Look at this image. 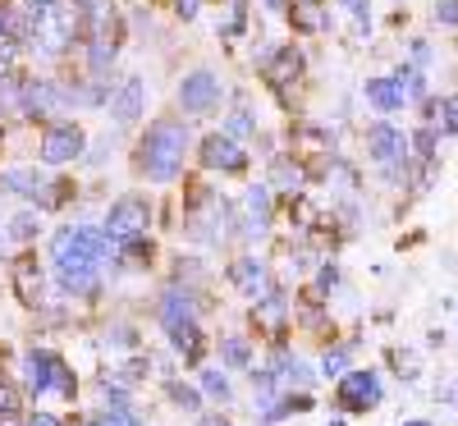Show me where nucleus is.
Instances as JSON below:
<instances>
[{
    "label": "nucleus",
    "instance_id": "19",
    "mask_svg": "<svg viewBox=\"0 0 458 426\" xmlns=\"http://www.w3.org/2000/svg\"><path fill=\"white\" fill-rule=\"evenodd\" d=\"M302 183H308V166H298L293 157H276L271 161V188H280V192H302Z\"/></svg>",
    "mask_w": 458,
    "mask_h": 426
},
{
    "label": "nucleus",
    "instance_id": "41",
    "mask_svg": "<svg viewBox=\"0 0 458 426\" xmlns=\"http://www.w3.org/2000/svg\"><path fill=\"white\" fill-rule=\"evenodd\" d=\"M326 426H344V417H335V422H326Z\"/></svg>",
    "mask_w": 458,
    "mask_h": 426
},
{
    "label": "nucleus",
    "instance_id": "13",
    "mask_svg": "<svg viewBox=\"0 0 458 426\" xmlns=\"http://www.w3.org/2000/svg\"><path fill=\"white\" fill-rule=\"evenodd\" d=\"M302 55L293 51V47H280V51H271L266 55V64H261V73H266V83H271L280 97H284V83H298L302 79Z\"/></svg>",
    "mask_w": 458,
    "mask_h": 426
},
{
    "label": "nucleus",
    "instance_id": "44",
    "mask_svg": "<svg viewBox=\"0 0 458 426\" xmlns=\"http://www.w3.org/2000/svg\"><path fill=\"white\" fill-rule=\"evenodd\" d=\"M454 408H458V395H454Z\"/></svg>",
    "mask_w": 458,
    "mask_h": 426
},
{
    "label": "nucleus",
    "instance_id": "31",
    "mask_svg": "<svg viewBox=\"0 0 458 426\" xmlns=\"http://www.w3.org/2000/svg\"><path fill=\"white\" fill-rule=\"evenodd\" d=\"M339 285V266L330 261V266H321L317 270V298H330V289Z\"/></svg>",
    "mask_w": 458,
    "mask_h": 426
},
{
    "label": "nucleus",
    "instance_id": "5",
    "mask_svg": "<svg viewBox=\"0 0 458 426\" xmlns=\"http://www.w3.org/2000/svg\"><path fill=\"white\" fill-rule=\"evenodd\" d=\"M335 404L344 413H371L386 404V385H380L376 367H353V371H344L339 385H335Z\"/></svg>",
    "mask_w": 458,
    "mask_h": 426
},
{
    "label": "nucleus",
    "instance_id": "33",
    "mask_svg": "<svg viewBox=\"0 0 458 426\" xmlns=\"http://www.w3.org/2000/svg\"><path fill=\"white\" fill-rule=\"evenodd\" d=\"M436 19L449 23V28H458V0H436Z\"/></svg>",
    "mask_w": 458,
    "mask_h": 426
},
{
    "label": "nucleus",
    "instance_id": "37",
    "mask_svg": "<svg viewBox=\"0 0 458 426\" xmlns=\"http://www.w3.org/2000/svg\"><path fill=\"white\" fill-rule=\"evenodd\" d=\"M198 426H229V417H220V413H207Z\"/></svg>",
    "mask_w": 458,
    "mask_h": 426
},
{
    "label": "nucleus",
    "instance_id": "23",
    "mask_svg": "<svg viewBox=\"0 0 458 426\" xmlns=\"http://www.w3.org/2000/svg\"><path fill=\"white\" fill-rule=\"evenodd\" d=\"M394 83L403 88V97H427V79H422V69H417V64H399Z\"/></svg>",
    "mask_w": 458,
    "mask_h": 426
},
{
    "label": "nucleus",
    "instance_id": "27",
    "mask_svg": "<svg viewBox=\"0 0 458 426\" xmlns=\"http://www.w3.org/2000/svg\"><path fill=\"white\" fill-rule=\"evenodd\" d=\"M225 129H229V138H248V133H257V115H252L248 106H239L234 115H229Z\"/></svg>",
    "mask_w": 458,
    "mask_h": 426
},
{
    "label": "nucleus",
    "instance_id": "8",
    "mask_svg": "<svg viewBox=\"0 0 458 426\" xmlns=\"http://www.w3.org/2000/svg\"><path fill=\"white\" fill-rule=\"evenodd\" d=\"M225 276H229V285H234L243 298H252V302H261L266 294H276V280H271V270H266L261 257H234Z\"/></svg>",
    "mask_w": 458,
    "mask_h": 426
},
{
    "label": "nucleus",
    "instance_id": "30",
    "mask_svg": "<svg viewBox=\"0 0 458 426\" xmlns=\"http://www.w3.org/2000/svg\"><path fill=\"white\" fill-rule=\"evenodd\" d=\"M436 124H427V129H417V138H412V147H417V157L422 161H436Z\"/></svg>",
    "mask_w": 458,
    "mask_h": 426
},
{
    "label": "nucleus",
    "instance_id": "17",
    "mask_svg": "<svg viewBox=\"0 0 458 426\" xmlns=\"http://www.w3.org/2000/svg\"><path fill=\"white\" fill-rule=\"evenodd\" d=\"M183 321H198V298L193 289H165L161 294V326H183Z\"/></svg>",
    "mask_w": 458,
    "mask_h": 426
},
{
    "label": "nucleus",
    "instance_id": "24",
    "mask_svg": "<svg viewBox=\"0 0 458 426\" xmlns=\"http://www.w3.org/2000/svg\"><path fill=\"white\" fill-rule=\"evenodd\" d=\"M37 229H42V220H37L32 211H19V216L5 225V239H19V243H28V239L37 234Z\"/></svg>",
    "mask_w": 458,
    "mask_h": 426
},
{
    "label": "nucleus",
    "instance_id": "28",
    "mask_svg": "<svg viewBox=\"0 0 458 426\" xmlns=\"http://www.w3.org/2000/svg\"><path fill=\"white\" fill-rule=\"evenodd\" d=\"M202 390L211 395V399H220V404H229V380H225V371H202Z\"/></svg>",
    "mask_w": 458,
    "mask_h": 426
},
{
    "label": "nucleus",
    "instance_id": "34",
    "mask_svg": "<svg viewBox=\"0 0 458 426\" xmlns=\"http://www.w3.org/2000/svg\"><path fill=\"white\" fill-rule=\"evenodd\" d=\"M198 10H202V0H174V14L179 19H198Z\"/></svg>",
    "mask_w": 458,
    "mask_h": 426
},
{
    "label": "nucleus",
    "instance_id": "36",
    "mask_svg": "<svg viewBox=\"0 0 458 426\" xmlns=\"http://www.w3.org/2000/svg\"><path fill=\"white\" fill-rule=\"evenodd\" d=\"M23 5H28L32 14H42V10H51V5H60V0H23Z\"/></svg>",
    "mask_w": 458,
    "mask_h": 426
},
{
    "label": "nucleus",
    "instance_id": "2",
    "mask_svg": "<svg viewBox=\"0 0 458 426\" xmlns=\"http://www.w3.org/2000/svg\"><path fill=\"white\" fill-rule=\"evenodd\" d=\"M188 151H193V138H188V124L174 120V115H161V120H151L147 133L138 138V175L147 183H174L183 175V161Z\"/></svg>",
    "mask_w": 458,
    "mask_h": 426
},
{
    "label": "nucleus",
    "instance_id": "14",
    "mask_svg": "<svg viewBox=\"0 0 458 426\" xmlns=\"http://www.w3.org/2000/svg\"><path fill=\"white\" fill-rule=\"evenodd\" d=\"M243 207H248V225H243V234L248 239H261L266 229H271V183H252L248 188V198H243Z\"/></svg>",
    "mask_w": 458,
    "mask_h": 426
},
{
    "label": "nucleus",
    "instance_id": "25",
    "mask_svg": "<svg viewBox=\"0 0 458 426\" xmlns=\"http://www.w3.org/2000/svg\"><path fill=\"white\" fill-rule=\"evenodd\" d=\"M170 399L183 413H198L202 408V390H193V385H183V380H170Z\"/></svg>",
    "mask_w": 458,
    "mask_h": 426
},
{
    "label": "nucleus",
    "instance_id": "32",
    "mask_svg": "<svg viewBox=\"0 0 458 426\" xmlns=\"http://www.w3.org/2000/svg\"><path fill=\"white\" fill-rule=\"evenodd\" d=\"M19 413V390L10 380H0V417H14Z\"/></svg>",
    "mask_w": 458,
    "mask_h": 426
},
{
    "label": "nucleus",
    "instance_id": "18",
    "mask_svg": "<svg viewBox=\"0 0 458 426\" xmlns=\"http://www.w3.org/2000/svg\"><path fill=\"white\" fill-rule=\"evenodd\" d=\"M252 321L257 326H266V330H271L276 339L284 335V326H289V302H284V294L276 289V294H266L257 307H252Z\"/></svg>",
    "mask_w": 458,
    "mask_h": 426
},
{
    "label": "nucleus",
    "instance_id": "42",
    "mask_svg": "<svg viewBox=\"0 0 458 426\" xmlns=\"http://www.w3.org/2000/svg\"><path fill=\"white\" fill-rule=\"evenodd\" d=\"M73 5H92V0H73Z\"/></svg>",
    "mask_w": 458,
    "mask_h": 426
},
{
    "label": "nucleus",
    "instance_id": "6",
    "mask_svg": "<svg viewBox=\"0 0 458 426\" xmlns=\"http://www.w3.org/2000/svg\"><path fill=\"white\" fill-rule=\"evenodd\" d=\"M225 101V83L216 79L211 69H193V73H183V83H179V110L183 115H193V120H207V115H216Z\"/></svg>",
    "mask_w": 458,
    "mask_h": 426
},
{
    "label": "nucleus",
    "instance_id": "15",
    "mask_svg": "<svg viewBox=\"0 0 458 426\" xmlns=\"http://www.w3.org/2000/svg\"><path fill=\"white\" fill-rule=\"evenodd\" d=\"M47 188H51V179L37 175V170H5V175H0V192L23 198V202H42Z\"/></svg>",
    "mask_w": 458,
    "mask_h": 426
},
{
    "label": "nucleus",
    "instance_id": "38",
    "mask_svg": "<svg viewBox=\"0 0 458 426\" xmlns=\"http://www.w3.org/2000/svg\"><path fill=\"white\" fill-rule=\"evenodd\" d=\"M261 5L271 10V14H280V10H284V0H261Z\"/></svg>",
    "mask_w": 458,
    "mask_h": 426
},
{
    "label": "nucleus",
    "instance_id": "26",
    "mask_svg": "<svg viewBox=\"0 0 458 426\" xmlns=\"http://www.w3.org/2000/svg\"><path fill=\"white\" fill-rule=\"evenodd\" d=\"M344 371H349V348H344V344L326 348V358H321V376L330 380V376H344Z\"/></svg>",
    "mask_w": 458,
    "mask_h": 426
},
{
    "label": "nucleus",
    "instance_id": "12",
    "mask_svg": "<svg viewBox=\"0 0 458 426\" xmlns=\"http://www.w3.org/2000/svg\"><path fill=\"white\" fill-rule=\"evenodd\" d=\"M10 280H14V294H19L28 307L42 302L47 276H42V266H37V257H32V252H19V257H14V266H10Z\"/></svg>",
    "mask_w": 458,
    "mask_h": 426
},
{
    "label": "nucleus",
    "instance_id": "43",
    "mask_svg": "<svg viewBox=\"0 0 458 426\" xmlns=\"http://www.w3.org/2000/svg\"><path fill=\"white\" fill-rule=\"evenodd\" d=\"M0 142H5V124H0Z\"/></svg>",
    "mask_w": 458,
    "mask_h": 426
},
{
    "label": "nucleus",
    "instance_id": "7",
    "mask_svg": "<svg viewBox=\"0 0 458 426\" xmlns=\"http://www.w3.org/2000/svg\"><path fill=\"white\" fill-rule=\"evenodd\" d=\"M42 161L47 166H69V161H79L83 157V147H88V138H83V129L73 124V120H47L42 124Z\"/></svg>",
    "mask_w": 458,
    "mask_h": 426
},
{
    "label": "nucleus",
    "instance_id": "4",
    "mask_svg": "<svg viewBox=\"0 0 458 426\" xmlns=\"http://www.w3.org/2000/svg\"><path fill=\"white\" fill-rule=\"evenodd\" d=\"M147 225H151V198L147 192H124V198L110 202L101 229L110 243H129V239H147Z\"/></svg>",
    "mask_w": 458,
    "mask_h": 426
},
{
    "label": "nucleus",
    "instance_id": "16",
    "mask_svg": "<svg viewBox=\"0 0 458 426\" xmlns=\"http://www.w3.org/2000/svg\"><path fill=\"white\" fill-rule=\"evenodd\" d=\"M362 97H367L371 110H380V115L403 110V88L394 83V73H376V79H367V83H362Z\"/></svg>",
    "mask_w": 458,
    "mask_h": 426
},
{
    "label": "nucleus",
    "instance_id": "21",
    "mask_svg": "<svg viewBox=\"0 0 458 426\" xmlns=\"http://www.w3.org/2000/svg\"><path fill=\"white\" fill-rule=\"evenodd\" d=\"M427 120L436 124V133H458V97H440V101H427Z\"/></svg>",
    "mask_w": 458,
    "mask_h": 426
},
{
    "label": "nucleus",
    "instance_id": "22",
    "mask_svg": "<svg viewBox=\"0 0 458 426\" xmlns=\"http://www.w3.org/2000/svg\"><path fill=\"white\" fill-rule=\"evenodd\" d=\"M220 362L225 367H252V344L243 335H225L220 339Z\"/></svg>",
    "mask_w": 458,
    "mask_h": 426
},
{
    "label": "nucleus",
    "instance_id": "11",
    "mask_svg": "<svg viewBox=\"0 0 458 426\" xmlns=\"http://www.w3.org/2000/svg\"><path fill=\"white\" fill-rule=\"evenodd\" d=\"M110 120L120 124V129H129V124H138L142 120V110H147V83L138 79V73H129V79L110 92Z\"/></svg>",
    "mask_w": 458,
    "mask_h": 426
},
{
    "label": "nucleus",
    "instance_id": "40",
    "mask_svg": "<svg viewBox=\"0 0 458 426\" xmlns=\"http://www.w3.org/2000/svg\"><path fill=\"white\" fill-rule=\"evenodd\" d=\"M403 426H431V422H422V417H417V422H403Z\"/></svg>",
    "mask_w": 458,
    "mask_h": 426
},
{
    "label": "nucleus",
    "instance_id": "39",
    "mask_svg": "<svg viewBox=\"0 0 458 426\" xmlns=\"http://www.w3.org/2000/svg\"><path fill=\"white\" fill-rule=\"evenodd\" d=\"M0 261H5V229H0Z\"/></svg>",
    "mask_w": 458,
    "mask_h": 426
},
{
    "label": "nucleus",
    "instance_id": "29",
    "mask_svg": "<svg viewBox=\"0 0 458 426\" xmlns=\"http://www.w3.org/2000/svg\"><path fill=\"white\" fill-rule=\"evenodd\" d=\"M339 5L358 19V32L362 37H371V0H339Z\"/></svg>",
    "mask_w": 458,
    "mask_h": 426
},
{
    "label": "nucleus",
    "instance_id": "20",
    "mask_svg": "<svg viewBox=\"0 0 458 426\" xmlns=\"http://www.w3.org/2000/svg\"><path fill=\"white\" fill-rule=\"evenodd\" d=\"M289 23L298 28V32H326L330 28V19H326V10H321V0H293V10H289Z\"/></svg>",
    "mask_w": 458,
    "mask_h": 426
},
{
    "label": "nucleus",
    "instance_id": "10",
    "mask_svg": "<svg viewBox=\"0 0 458 426\" xmlns=\"http://www.w3.org/2000/svg\"><path fill=\"white\" fill-rule=\"evenodd\" d=\"M367 157L386 170V166H403L408 161V138H403V129H394V124H371L367 129Z\"/></svg>",
    "mask_w": 458,
    "mask_h": 426
},
{
    "label": "nucleus",
    "instance_id": "3",
    "mask_svg": "<svg viewBox=\"0 0 458 426\" xmlns=\"http://www.w3.org/2000/svg\"><path fill=\"white\" fill-rule=\"evenodd\" d=\"M23 385H28V395H64L73 399L79 395V376H73V367L51 354V348H32V354L23 358Z\"/></svg>",
    "mask_w": 458,
    "mask_h": 426
},
{
    "label": "nucleus",
    "instance_id": "35",
    "mask_svg": "<svg viewBox=\"0 0 458 426\" xmlns=\"http://www.w3.org/2000/svg\"><path fill=\"white\" fill-rule=\"evenodd\" d=\"M23 426H64V422H60L55 413H37V417H28Z\"/></svg>",
    "mask_w": 458,
    "mask_h": 426
},
{
    "label": "nucleus",
    "instance_id": "9",
    "mask_svg": "<svg viewBox=\"0 0 458 426\" xmlns=\"http://www.w3.org/2000/svg\"><path fill=\"white\" fill-rule=\"evenodd\" d=\"M198 161H202L207 170H220V175H243V170H248V151L229 138V133H211V138H202V147H198Z\"/></svg>",
    "mask_w": 458,
    "mask_h": 426
},
{
    "label": "nucleus",
    "instance_id": "1",
    "mask_svg": "<svg viewBox=\"0 0 458 426\" xmlns=\"http://www.w3.org/2000/svg\"><path fill=\"white\" fill-rule=\"evenodd\" d=\"M110 257V239L97 225H64L51 239L55 285L69 298H92L101 289V261Z\"/></svg>",
    "mask_w": 458,
    "mask_h": 426
}]
</instances>
